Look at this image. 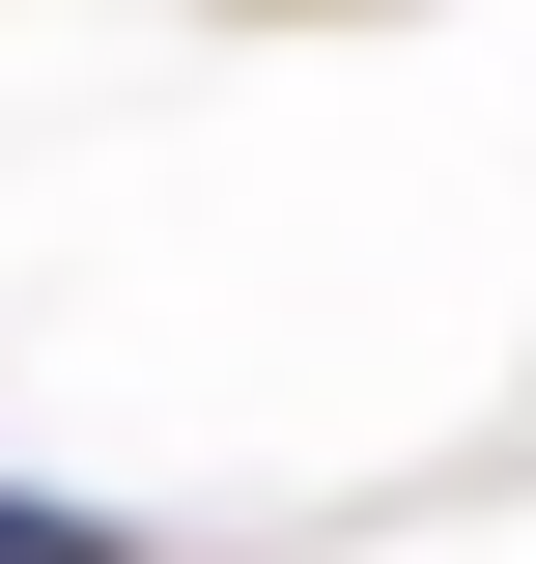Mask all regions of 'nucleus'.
I'll return each mask as SVG.
<instances>
[{
    "label": "nucleus",
    "mask_w": 536,
    "mask_h": 564,
    "mask_svg": "<svg viewBox=\"0 0 536 564\" xmlns=\"http://www.w3.org/2000/svg\"><path fill=\"white\" fill-rule=\"evenodd\" d=\"M0 564H114V508H0Z\"/></svg>",
    "instance_id": "nucleus-1"
}]
</instances>
